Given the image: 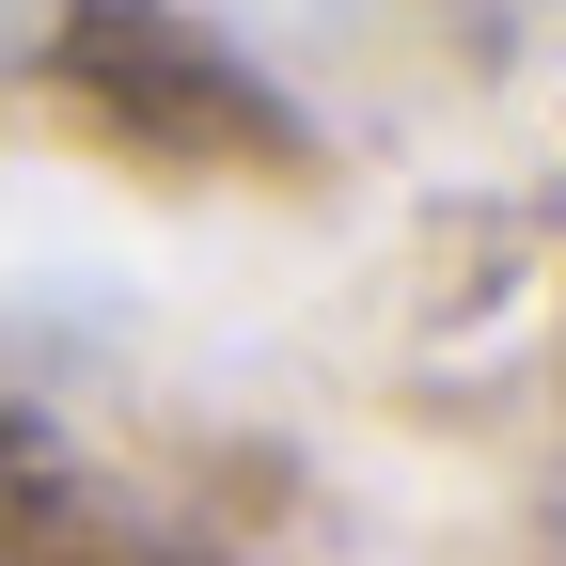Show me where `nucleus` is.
Masks as SVG:
<instances>
[{"label": "nucleus", "mask_w": 566, "mask_h": 566, "mask_svg": "<svg viewBox=\"0 0 566 566\" xmlns=\"http://www.w3.org/2000/svg\"><path fill=\"white\" fill-rule=\"evenodd\" d=\"M488 17H535V0H488Z\"/></svg>", "instance_id": "nucleus-1"}]
</instances>
